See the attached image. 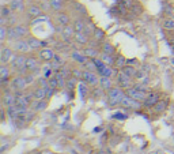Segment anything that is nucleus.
<instances>
[{
	"label": "nucleus",
	"mask_w": 174,
	"mask_h": 154,
	"mask_svg": "<svg viewBox=\"0 0 174 154\" xmlns=\"http://www.w3.org/2000/svg\"><path fill=\"white\" fill-rule=\"evenodd\" d=\"M26 60H27V57H24L23 55H16L11 59L10 66H11V68L15 70L18 74L26 75L27 72H29L27 71V67H26Z\"/></svg>",
	"instance_id": "1"
},
{
	"label": "nucleus",
	"mask_w": 174,
	"mask_h": 154,
	"mask_svg": "<svg viewBox=\"0 0 174 154\" xmlns=\"http://www.w3.org/2000/svg\"><path fill=\"white\" fill-rule=\"evenodd\" d=\"M124 91H122V89L120 87H111L110 90H108V102L110 106H116V105H120V102H121L122 97H124Z\"/></svg>",
	"instance_id": "2"
},
{
	"label": "nucleus",
	"mask_w": 174,
	"mask_h": 154,
	"mask_svg": "<svg viewBox=\"0 0 174 154\" xmlns=\"http://www.w3.org/2000/svg\"><path fill=\"white\" fill-rule=\"evenodd\" d=\"M27 86V82H26V78H24V75H16V77L12 78V80H11V87H12V90L15 91H23L24 89H26Z\"/></svg>",
	"instance_id": "3"
},
{
	"label": "nucleus",
	"mask_w": 174,
	"mask_h": 154,
	"mask_svg": "<svg viewBox=\"0 0 174 154\" xmlns=\"http://www.w3.org/2000/svg\"><path fill=\"white\" fill-rule=\"evenodd\" d=\"M120 105H121V106H124V108H129V109H140V108H141L140 101H137V100L129 97L128 94H125V96L122 97Z\"/></svg>",
	"instance_id": "4"
},
{
	"label": "nucleus",
	"mask_w": 174,
	"mask_h": 154,
	"mask_svg": "<svg viewBox=\"0 0 174 154\" xmlns=\"http://www.w3.org/2000/svg\"><path fill=\"white\" fill-rule=\"evenodd\" d=\"M117 83H118V86L122 90H127V89L132 87V78L128 77L127 74H124V72L120 70V72L117 74Z\"/></svg>",
	"instance_id": "5"
},
{
	"label": "nucleus",
	"mask_w": 174,
	"mask_h": 154,
	"mask_svg": "<svg viewBox=\"0 0 174 154\" xmlns=\"http://www.w3.org/2000/svg\"><path fill=\"white\" fill-rule=\"evenodd\" d=\"M125 94H128L129 97H132V98L137 100V101H140V102H144V100L147 98V93L137 90L135 86H132V87L127 89V90H125Z\"/></svg>",
	"instance_id": "6"
},
{
	"label": "nucleus",
	"mask_w": 174,
	"mask_h": 154,
	"mask_svg": "<svg viewBox=\"0 0 174 154\" xmlns=\"http://www.w3.org/2000/svg\"><path fill=\"white\" fill-rule=\"evenodd\" d=\"M12 49L18 53H27L29 51H31V48H30L29 42L24 41L23 38H21V40H16V41L14 42Z\"/></svg>",
	"instance_id": "7"
},
{
	"label": "nucleus",
	"mask_w": 174,
	"mask_h": 154,
	"mask_svg": "<svg viewBox=\"0 0 174 154\" xmlns=\"http://www.w3.org/2000/svg\"><path fill=\"white\" fill-rule=\"evenodd\" d=\"M2 101H3V105H4V108L12 106V105H15V104H16V94L11 93V90L4 91Z\"/></svg>",
	"instance_id": "8"
},
{
	"label": "nucleus",
	"mask_w": 174,
	"mask_h": 154,
	"mask_svg": "<svg viewBox=\"0 0 174 154\" xmlns=\"http://www.w3.org/2000/svg\"><path fill=\"white\" fill-rule=\"evenodd\" d=\"M54 56H56V53L50 48H41L40 52H38V57L42 61H52L54 59Z\"/></svg>",
	"instance_id": "9"
},
{
	"label": "nucleus",
	"mask_w": 174,
	"mask_h": 154,
	"mask_svg": "<svg viewBox=\"0 0 174 154\" xmlns=\"http://www.w3.org/2000/svg\"><path fill=\"white\" fill-rule=\"evenodd\" d=\"M12 49L8 47H3L2 51H0V61H2V64H7L11 61V59H12Z\"/></svg>",
	"instance_id": "10"
},
{
	"label": "nucleus",
	"mask_w": 174,
	"mask_h": 154,
	"mask_svg": "<svg viewBox=\"0 0 174 154\" xmlns=\"http://www.w3.org/2000/svg\"><path fill=\"white\" fill-rule=\"evenodd\" d=\"M83 80L86 83H89V85L95 86L98 83V77H97V74H95L94 71H89V70H86V71H83Z\"/></svg>",
	"instance_id": "11"
},
{
	"label": "nucleus",
	"mask_w": 174,
	"mask_h": 154,
	"mask_svg": "<svg viewBox=\"0 0 174 154\" xmlns=\"http://www.w3.org/2000/svg\"><path fill=\"white\" fill-rule=\"evenodd\" d=\"M159 96H160L159 93H150V94H147V98L144 100V102H143L144 106H147V108L154 106V105L159 101Z\"/></svg>",
	"instance_id": "12"
},
{
	"label": "nucleus",
	"mask_w": 174,
	"mask_h": 154,
	"mask_svg": "<svg viewBox=\"0 0 174 154\" xmlns=\"http://www.w3.org/2000/svg\"><path fill=\"white\" fill-rule=\"evenodd\" d=\"M167 105H169L167 100H165V101H163V100H159V101L152 106V110H154L155 115H162V113L167 109Z\"/></svg>",
	"instance_id": "13"
},
{
	"label": "nucleus",
	"mask_w": 174,
	"mask_h": 154,
	"mask_svg": "<svg viewBox=\"0 0 174 154\" xmlns=\"http://www.w3.org/2000/svg\"><path fill=\"white\" fill-rule=\"evenodd\" d=\"M26 67H27V71L29 72H33V74H35V72H38V60L35 57H33V56H30V57H27L26 60Z\"/></svg>",
	"instance_id": "14"
},
{
	"label": "nucleus",
	"mask_w": 174,
	"mask_h": 154,
	"mask_svg": "<svg viewBox=\"0 0 174 154\" xmlns=\"http://www.w3.org/2000/svg\"><path fill=\"white\" fill-rule=\"evenodd\" d=\"M31 109L34 110V112H42V110L46 109V106H48V101H45V100H35V101L31 102Z\"/></svg>",
	"instance_id": "15"
},
{
	"label": "nucleus",
	"mask_w": 174,
	"mask_h": 154,
	"mask_svg": "<svg viewBox=\"0 0 174 154\" xmlns=\"http://www.w3.org/2000/svg\"><path fill=\"white\" fill-rule=\"evenodd\" d=\"M8 6L11 7L14 12H22L24 10V3L23 0H10Z\"/></svg>",
	"instance_id": "16"
},
{
	"label": "nucleus",
	"mask_w": 174,
	"mask_h": 154,
	"mask_svg": "<svg viewBox=\"0 0 174 154\" xmlns=\"http://www.w3.org/2000/svg\"><path fill=\"white\" fill-rule=\"evenodd\" d=\"M10 78H11V67L3 64V66L0 67V79H2L3 83H5Z\"/></svg>",
	"instance_id": "17"
},
{
	"label": "nucleus",
	"mask_w": 174,
	"mask_h": 154,
	"mask_svg": "<svg viewBox=\"0 0 174 154\" xmlns=\"http://www.w3.org/2000/svg\"><path fill=\"white\" fill-rule=\"evenodd\" d=\"M16 105H19V106H26V108L30 106L29 100L26 98V96H24L22 91H16Z\"/></svg>",
	"instance_id": "18"
},
{
	"label": "nucleus",
	"mask_w": 174,
	"mask_h": 154,
	"mask_svg": "<svg viewBox=\"0 0 174 154\" xmlns=\"http://www.w3.org/2000/svg\"><path fill=\"white\" fill-rule=\"evenodd\" d=\"M75 29H73V26H64V30H63V37H64L65 41H69L71 38H73L75 37Z\"/></svg>",
	"instance_id": "19"
},
{
	"label": "nucleus",
	"mask_w": 174,
	"mask_h": 154,
	"mask_svg": "<svg viewBox=\"0 0 174 154\" xmlns=\"http://www.w3.org/2000/svg\"><path fill=\"white\" fill-rule=\"evenodd\" d=\"M99 86L103 89V90H110L113 86H111V79L110 77H101L99 78Z\"/></svg>",
	"instance_id": "20"
},
{
	"label": "nucleus",
	"mask_w": 174,
	"mask_h": 154,
	"mask_svg": "<svg viewBox=\"0 0 174 154\" xmlns=\"http://www.w3.org/2000/svg\"><path fill=\"white\" fill-rule=\"evenodd\" d=\"M73 38H75L76 41H78L79 44H82V45L89 44V36H87L86 33H83V31H76Z\"/></svg>",
	"instance_id": "21"
},
{
	"label": "nucleus",
	"mask_w": 174,
	"mask_h": 154,
	"mask_svg": "<svg viewBox=\"0 0 174 154\" xmlns=\"http://www.w3.org/2000/svg\"><path fill=\"white\" fill-rule=\"evenodd\" d=\"M127 64H128V60L124 57V56H122V55H117L116 56V60H114V66L113 67L121 70V68H124Z\"/></svg>",
	"instance_id": "22"
},
{
	"label": "nucleus",
	"mask_w": 174,
	"mask_h": 154,
	"mask_svg": "<svg viewBox=\"0 0 174 154\" xmlns=\"http://www.w3.org/2000/svg\"><path fill=\"white\" fill-rule=\"evenodd\" d=\"M78 90H79V93H80L82 98H86V97L89 96V83H86L84 80L80 82L78 85Z\"/></svg>",
	"instance_id": "23"
},
{
	"label": "nucleus",
	"mask_w": 174,
	"mask_h": 154,
	"mask_svg": "<svg viewBox=\"0 0 174 154\" xmlns=\"http://www.w3.org/2000/svg\"><path fill=\"white\" fill-rule=\"evenodd\" d=\"M57 22H59L60 25L64 28V26H68V25H69L71 18H69V15H67V14H64V12H61V14L57 15Z\"/></svg>",
	"instance_id": "24"
},
{
	"label": "nucleus",
	"mask_w": 174,
	"mask_h": 154,
	"mask_svg": "<svg viewBox=\"0 0 174 154\" xmlns=\"http://www.w3.org/2000/svg\"><path fill=\"white\" fill-rule=\"evenodd\" d=\"M41 8L38 6H30L29 8H27V14L30 15L31 18H38V17H41Z\"/></svg>",
	"instance_id": "25"
},
{
	"label": "nucleus",
	"mask_w": 174,
	"mask_h": 154,
	"mask_svg": "<svg viewBox=\"0 0 174 154\" xmlns=\"http://www.w3.org/2000/svg\"><path fill=\"white\" fill-rule=\"evenodd\" d=\"M27 42H29L30 48H31L33 51H37V49H40V48H42L41 41H40V40H37L35 37H29V38H27Z\"/></svg>",
	"instance_id": "26"
},
{
	"label": "nucleus",
	"mask_w": 174,
	"mask_h": 154,
	"mask_svg": "<svg viewBox=\"0 0 174 154\" xmlns=\"http://www.w3.org/2000/svg\"><path fill=\"white\" fill-rule=\"evenodd\" d=\"M101 60H102L105 64H108V66H114V60H116V57H114L113 55H109V53L102 52V55H101Z\"/></svg>",
	"instance_id": "27"
},
{
	"label": "nucleus",
	"mask_w": 174,
	"mask_h": 154,
	"mask_svg": "<svg viewBox=\"0 0 174 154\" xmlns=\"http://www.w3.org/2000/svg\"><path fill=\"white\" fill-rule=\"evenodd\" d=\"M83 55L86 56V57H90V59H95L98 57V55H99V52H98L95 48H86V49L83 51Z\"/></svg>",
	"instance_id": "28"
},
{
	"label": "nucleus",
	"mask_w": 174,
	"mask_h": 154,
	"mask_svg": "<svg viewBox=\"0 0 174 154\" xmlns=\"http://www.w3.org/2000/svg\"><path fill=\"white\" fill-rule=\"evenodd\" d=\"M121 71L124 72V74H127L128 77H130V78H135V75H136V68L133 66H130V64H127L124 68H121Z\"/></svg>",
	"instance_id": "29"
},
{
	"label": "nucleus",
	"mask_w": 174,
	"mask_h": 154,
	"mask_svg": "<svg viewBox=\"0 0 174 154\" xmlns=\"http://www.w3.org/2000/svg\"><path fill=\"white\" fill-rule=\"evenodd\" d=\"M34 97H35V100H44V98H46V90H45V87H38V89H35L34 91Z\"/></svg>",
	"instance_id": "30"
},
{
	"label": "nucleus",
	"mask_w": 174,
	"mask_h": 154,
	"mask_svg": "<svg viewBox=\"0 0 174 154\" xmlns=\"http://www.w3.org/2000/svg\"><path fill=\"white\" fill-rule=\"evenodd\" d=\"M102 52L109 53V55H114V53H116V48H114L110 42H103L102 44Z\"/></svg>",
	"instance_id": "31"
},
{
	"label": "nucleus",
	"mask_w": 174,
	"mask_h": 154,
	"mask_svg": "<svg viewBox=\"0 0 174 154\" xmlns=\"http://www.w3.org/2000/svg\"><path fill=\"white\" fill-rule=\"evenodd\" d=\"M86 22H83L82 19H76L75 22H73V29H75V31H84V29H86Z\"/></svg>",
	"instance_id": "32"
},
{
	"label": "nucleus",
	"mask_w": 174,
	"mask_h": 154,
	"mask_svg": "<svg viewBox=\"0 0 174 154\" xmlns=\"http://www.w3.org/2000/svg\"><path fill=\"white\" fill-rule=\"evenodd\" d=\"M162 25L166 30H174V18H166Z\"/></svg>",
	"instance_id": "33"
},
{
	"label": "nucleus",
	"mask_w": 174,
	"mask_h": 154,
	"mask_svg": "<svg viewBox=\"0 0 174 154\" xmlns=\"http://www.w3.org/2000/svg\"><path fill=\"white\" fill-rule=\"evenodd\" d=\"M76 82H78V78H75V77L71 75V77L67 79V89H68V90H75V89H76Z\"/></svg>",
	"instance_id": "34"
},
{
	"label": "nucleus",
	"mask_w": 174,
	"mask_h": 154,
	"mask_svg": "<svg viewBox=\"0 0 174 154\" xmlns=\"http://www.w3.org/2000/svg\"><path fill=\"white\" fill-rule=\"evenodd\" d=\"M12 10H11L10 6H3L2 10H0V15H2V18H8L10 15H12Z\"/></svg>",
	"instance_id": "35"
},
{
	"label": "nucleus",
	"mask_w": 174,
	"mask_h": 154,
	"mask_svg": "<svg viewBox=\"0 0 174 154\" xmlns=\"http://www.w3.org/2000/svg\"><path fill=\"white\" fill-rule=\"evenodd\" d=\"M72 59H73V60H76L78 63L84 64V63H86V59L87 57L84 55H80L79 52H72Z\"/></svg>",
	"instance_id": "36"
},
{
	"label": "nucleus",
	"mask_w": 174,
	"mask_h": 154,
	"mask_svg": "<svg viewBox=\"0 0 174 154\" xmlns=\"http://www.w3.org/2000/svg\"><path fill=\"white\" fill-rule=\"evenodd\" d=\"M92 36H94V38L98 40V41H101V40L105 38V33H103V30H101V29H94Z\"/></svg>",
	"instance_id": "37"
},
{
	"label": "nucleus",
	"mask_w": 174,
	"mask_h": 154,
	"mask_svg": "<svg viewBox=\"0 0 174 154\" xmlns=\"http://www.w3.org/2000/svg\"><path fill=\"white\" fill-rule=\"evenodd\" d=\"M49 86H50V87H53V89H56V90H57V87H59V80H57L56 75H53L52 78H49Z\"/></svg>",
	"instance_id": "38"
},
{
	"label": "nucleus",
	"mask_w": 174,
	"mask_h": 154,
	"mask_svg": "<svg viewBox=\"0 0 174 154\" xmlns=\"http://www.w3.org/2000/svg\"><path fill=\"white\" fill-rule=\"evenodd\" d=\"M50 6L57 11V10L61 8V6H63V0H50Z\"/></svg>",
	"instance_id": "39"
},
{
	"label": "nucleus",
	"mask_w": 174,
	"mask_h": 154,
	"mask_svg": "<svg viewBox=\"0 0 174 154\" xmlns=\"http://www.w3.org/2000/svg\"><path fill=\"white\" fill-rule=\"evenodd\" d=\"M5 37H7V28L5 26H0V42H4Z\"/></svg>",
	"instance_id": "40"
},
{
	"label": "nucleus",
	"mask_w": 174,
	"mask_h": 154,
	"mask_svg": "<svg viewBox=\"0 0 174 154\" xmlns=\"http://www.w3.org/2000/svg\"><path fill=\"white\" fill-rule=\"evenodd\" d=\"M71 74H72V77L78 78V79H83V71H80V70H78V68L72 70V71H71Z\"/></svg>",
	"instance_id": "41"
},
{
	"label": "nucleus",
	"mask_w": 174,
	"mask_h": 154,
	"mask_svg": "<svg viewBox=\"0 0 174 154\" xmlns=\"http://www.w3.org/2000/svg\"><path fill=\"white\" fill-rule=\"evenodd\" d=\"M113 119H116V120H125V119L128 117L125 113H121V112H117V113H114L113 116H111Z\"/></svg>",
	"instance_id": "42"
},
{
	"label": "nucleus",
	"mask_w": 174,
	"mask_h": 154,
	"mask_svg": "<svg viewBox=\"0 0 174 154\" xmlns=\"http://www.w3.org/2000/svg\"><path fill=\"white\" fill-rule=\"evenodd\" d=\"M121 3L124 4V7L127 10H130L133 7V4H135V3H133V0H121Z\"/></svg>",
	"instance_id": "43"
},
{
	"label": "nucleus",
	"mask_w": 174,
	"mask_h": 154,
	"mask_svg": "<svg viewBox=\"0 0 174 154\" xmlns=\"http://www.w3.org/2000/svg\"><path fill=\"white\" fill-rule=\"evenodd\" d=\"M137 90H140V91H144V93H148V87H147L146 85H143V83H136V85H133Z\"/></svg>",
	"instance_id": "44"
},
{
	"label": "nucleus",
	"mask_w": 174,
	"mask_h": 154,
	"mask_svg": "<svg viewBox=\"0 0 174 154\" xmlns=\"http://www.w3.org/2000/svg\"><path fill=\"white\" fill-rule=\"evenodd\" d=\"M130 11H133V14L137 15V14H140V12L143 11V8H141V7L139 6V4H136V3H135V4H133V7L130 8Z\"/></svg>",
	"instance_id": "45"
},
{
	"label": "nucleus",
	"mask_w": 174,
	"mask_h": 154,
	"mask_svg": "<svg viewBox=\"0 0 174 154\" xmlns=\"http://www.w3.org/2000/svg\"><path fill=\"white\" fill-rule=\"evenodd\" d=\"M45 90H46V98H50V97L53 96L54 93H56V89L50 87V86H48V87H46Z\"/></svg>",
	"instance_id": "46"
},
{
	"label": "nucleus",
	"mask_w": 174,
	"mask_h": 154,
	"mask_svg": "<svg viewBox=\"0 0 174 154\" xmlns=\"http://www.w3.org/2000/svg\"><path fill=\"white\" fill-rule=\"evenodd\" d=\"M24 78H26L27 85H30L31 82H34V74H26V75H24Z\"/></svg>",
	"instance_id": "47"
},
{
	"label": "nucleus",
	"mask_w": 174,
	"mask_h": 154,
	"mask_svg": "<svg viewBox=\"0 0 174 154\" xmlns=\"http://www.w3.org/2000/svg\"><path fill=\"white\" fill-rule=\"evenodd\" d=\"M135 78H136V79H143V78H146V72H143V71H136Z\"/></svg>",
	"instance_id": "48"
},
{
	"label": "nucleus",
	"mask_w": 174,
	"mask_h": 154,
	"mask_svg": "<svg viewBox=\"0 0 174 154\" xmlns=\"http://www.w3.org/2000/svg\"><path fill=\"white\" fill-rule=\"evenodd\" d=\"M97 154H110V153H109V151H105V150H99Z\"/></svg>",
	"instance_id": "49"
},
{
	"label": "nucleus",
	"mask_w": 174,
	"mask_h": 154,
	"mask_svg": "<svg viewBox=\"0 0 174 154\" xmlns=\"http://www.w3.org/2000/svg\"><path fill=\"white\" fill-rule=\"evenodd\" d=\"M40 154H53L52 151H48V150H44V151H41Z\"/></svg>",
	"instance_id": "50"
},
{
	"label": "nucleus",
	"mask_w": 174,
	"mask_h": 154,
	"mask_svg": "<svg viewBox=\"0 0 174 154\" xmlns=\"http://www.w3.org/2000/svg\"><path fill=\"white\" fill-rule=\"evenodd\" d=\"M102 131V128H101V127H98V128H95V132H101Z\"/></svg>",
	"instance_id": "51"
},
{
	"label": "nucleus",
	"mask_w": 174,
	"mask_h": 154,
	"mask_svg": "<svg viewBox=\"0 0 174 154\" xmlns=\"http://www.w3.org/2000/svg\"><path fill=\"white\" fill-rule=\"evenodd\" d=\"M171 64H173V66H174V57L171 59Z\"/></svg>",
	"instance_id": "52"
},
{
	"label": "nucleus",
	"mask_w": 174,
	"mask_h": 154,
	"mask_svg": "<svg viewBox=\"0 0 174 154\" xmlns=\"http://www.w3.org/2000/svg\"><path fill=\"white\" fill-rule=\"evenodd\" d=\"M156 154H162V153H156Z\"/></svg>",
	"instance_id": "53"
},
{
	"label": "nucleus",
	"mask_w": 174,
	"mask_h": 154,
	"mask_svg": "<svg viewBox=\"0 0 174 154\" xmlns=\"http://www.w3.org/2000/svg\"><path fill=\"white\" fill-rule=\"evenodd\" d=\"M173 12H174V10H173Z\"/></svg>",
	"instance_id": "54"
}]
</instances>
